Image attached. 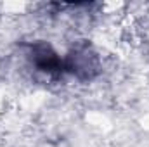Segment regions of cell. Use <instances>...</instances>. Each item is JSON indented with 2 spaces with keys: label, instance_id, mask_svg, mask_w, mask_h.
I'll return each instance as SVG.
<instances>
[{
  "label": "cell",
  "instance_id": "7a4b0ae2",
  "mask_svg": "<svg viewBox=\"0 0 149 147\" xmlns=\"http://www.w3.org/2000/svg\"><path fill=\"white\" fill-rule=\"evenodd\" d=\"M28 57L37 71L45 73L52 78H61L66 74L64 69V57H61L52 45L47 42H33L28 45Z\"/></svg>",
  "mask_w": 149,
  "mask_h": 147
},
{
  "label": "cell",
  "instance_id": "6da1fadb",
  "mask_svg": "<svg viewBox=\"0 0 149 147\" xmlns=\"http://www.w3.org/2000/svg\"><path fill=\"white\" fill-rule=\"evenodd\" d=\"M64 69L66 74H73L80 81L94 80L101 71V62L94 49L87 43H80L70 50L64 57Z\"/></svg>",
  "mask_w": 149,
  "mask_h": 147
}]
</instances>
